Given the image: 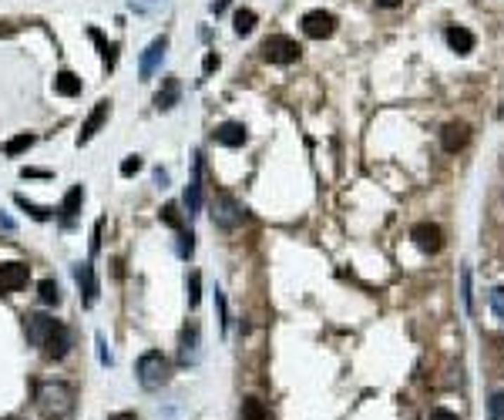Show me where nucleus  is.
I'll list each match as a JSON object with an SVG mask.
<instances>
[{"label": "nucleus", "mask_w": 504, "mask_h": 420, "mask_svg": "<svg viewBox=\"0 0 504 420\" xmlns=\"http://www.w3.org/2000/svg\"><path fill=\"white\" fill-rule=\"evenodd\" d=\"M34 404L37 410L51 420H64L71 410H75V390L61 383V380H47V383H37V393H34Z\"/></svg>", "instance_id": "obj_1"}, {"label": "nucleus", "mask_w": 504, "mask_h": 420, "mask_svg": "<svg viewBox=\"0 0 504 420\" xmlns=\"http://www.w3.org/2000/svg\"><path fill=\"white\" fill-rule=\"evenodd\" d=\"M135 374H138V383H141L145 390H162L168 383V376H172V367H168V360L158 350H148V353H141Z\"/></svg>", "instance_id": "obj_2"}, {"label": "nucleus", "mask_w": 504, "mask_h": 420, "mask_svg": "<svg viewBox=\"0 0 504 420\" xmlns=\"http://www.w3.org/2000/svg\"><path fill=\"white\" fill-rule=\"evenodd\" d=\"M299 51L303 47L286 34H273V37L262 41V58L273 61V64H292V61H299Z\"/></svg>", "instance_id": "obj_3"}, {"label": "nucleus", "mask_w": 504, "mask_h": 420, "mask_svg": "<svg viewBox=\"0 0 504 420\" xmlns=\"http://www.w3.org/2000/svg\"><path fill=\"white\" fill-rule=\"evenodd\" d=\"M64 323L61 319H54V316H44V313H31L24 319V333H27V343L31 346H44L54 333L61 330Z\"/></svg>", "instance_id": "obj_4"}, {"label": "nucleus", "mask_w": 504, "mask_h": 420, "mask_svg": "<svg viewBox=\"0 0 504 420\" xmlns=\"http://www.w3.org/2000/svg\"><path fill=\"white\" fill-rule=\"evenodd\" d=\"M243 215H245L243 205H239L232 196H226V192H222V196H215V202H212V222L219 225V229L232 232L235 225L243 222Z\"/></svg>", "instance_id": "obj_5"}, {"label": "nucleus", "mask_w": 504, "mask_h": 420, "mask_svg": "<svg viewBox=\"0 0 504 420\" xmlns=\"http://www.w3.org/2000/svg\"><path fill=\"white\" fill-rule=\"evenodd\" d=\"M336 30V17L330 11H309L303 14V34L313 37V41H323V37H333Z\"/></svg>", "instance_id": "obj_6"}, {"label": "nucleus", "mask_w": 504, "mask_h": 420, "mask_svg": "<svg viewBox=\"0 0 504 420\" xmlns=\"http://www.w3.org/2000/svg\"><path fill=\"white\" fill-rule=\"evenodd\" d=\"M31 266L27 262H4L0 266V293H14L20 286H27Z\"/></svg>", "instance_id": "obj_7"}, {"label": "nucleus", "mask_w": 504, "mask_h": 420, "mask_svg": "<svg viewBox=\"0 0 504 420\" xmlns=\"http://www.w3.org/2000/svg\"><path fill=\"white\" fill-rule=\"evenodd\" d=\"M108 115H111V101H108V98H101V101L94 105V111L88 115V121L81 125V132H77V145H88V141L98 135V128L108 121Z\"/></svg>", "instance_id": "obj_8"}, {"label": "nucleus", "mask_w": 504, "mask_h": 420, "mask_svg": "<svg viewBox=\"0 0 504 420\" xmlns=\"http://www.w3.org/2000/svg\"><path fill=\"white\" fill-rule=\"evenodd\" d=\"M165 47H168V37L162 34V37H155L152 44L145 47V54H141V61H138V75L141 77H152L155 68L162 64V58H165Z\"/></svg>", "instance_id": "obj_9"}, {"label": "nucleus", "mask_w": 504, "mask_h": 420, "mask_svg": "<svg viewBox=\"0 0 504 420\" xmlns=\"http://www.w3.org/2000/svg\"><path fill=\"white\" fill-rule=\"evenodd\" d=\"M411 239L424 249V253H437L444 246V232H441V225H434V222H420V225H413V232H411Z\"/></svg>", "instance_id": "obj_10"}, {"label": "nucleus", "mask_w": 504, "mask_h": 420, "mask_svg": "<svg viewBox=\"0 0 504 420\" xmlns=\"http://www.w3.org/2000/svg\"><path fill=\"white\" fill-rule=\"evenodd\" d=\"M467 138H471V128H467L464 121H451L441 132V145H444V151H460L467 145Z\"/></svg>", "instance_id": "obj_11"}, {"label": "nucleus", "mask_w": 504, "mask_h": 420, "mask_svg": "<svg viewBox=\"0 0 504 420\" xmlns=\"http://www.w3.org/2000/svg\"><path fill=\"white\" fill-rule=\"evenodd\" d=\"M179 360H182V363H199V323H188V326L182 330Z\"/></svg>", "instance_id": "obj_12"}, {"label": "nucleus", "mask_w": 504, "mask_h": 420, "mask_svg": "<svg viewBox=\"0 0 504 420\" xmlns=\"http://www.w3.org/2000/svg\"><path fill=\"white\" fill-rule=\"evenodd\" d=\"M71 343H75V336H71V330L67 326H61V330L54 333L51 340L44 343V353L51 357V360H61V357H67L71 353Z\"/></svg>", "instance_id": "obj_13"}, {"label": "nucleus", "mask_w": 504, "mask_h": 420, "mask_svg": "<svg viewBox=\"0 0 504 420\" xmlns=\"http://www.w3.org/2000/svg\"><path fill=\"white\" fill-rule=\"evenodd\" d=\"M215 141L226 145V148H239V145L245 141V128L239 125V121H226V125L215 128Z\"/></svg>", "instance_id": "obj_14"}, {"label": "nucleus", "mask_w": 504, "mask_h": 420, "mask_svg": "<svg viewBox=\"0 0 504 420\" xmlns=\"http://www.w3.org/2000/svg\"><path fill=\"white\" fill-rule=\"evenodd\" d=\"M179 94H182L179 77H165V84H162V88H158V94H155V108H158V111L175 108V105H179Z\"/></svg>", "instance_id": "obj_15"}, {"label": "nucleus", "mask_w": 504, "mask_h": 420, "mask_svg": "<svg viewBox=\"0 0 504 420\" xmlns=\"http://www.w3.org/2000/svg\"><path fill=\"white\" fill-rule=\"evenodd\" d=\"M75 279L84 286V303H88V306H94V300H98V279H94V266H91V262H81V266H75Z\"/></svg>", "instance_id": "obj_16"}, {"label": "nucleus", "mask_w": 504, "mask_h": 420, "mask_svg": "<svg viewBox=\"0 0 504 420\" xmlns=\"http://www.w3.org/2000/svg\"><path fill=\"white\" fill-rule=\"evenodd\" d=\"M81 88H84V84H81V77H77L75 71H58V75H54V91H58V94H64V98H75V94H81Z\"/></svg>", "instance_id": "obj_17"}, {"label": "nucleus", "mask_w": 504, "mask_h": 420, "mask_svg": "<svg viewBox=\"0 0 504 420\" xmlns=\"http://www.w3.org/2000/svg\"><path fill=\"white\" fill-rule=\"evenodd\" d=\"M447 44L458 54H471L474 51V34L467 27H447Z\"/></svg>", "instance_id": "obj_18"}, {"label": "nucleus", "mask_w": 504, "mask_h": 420, "mask_svg": "<svg viewBox=\"0 0 504 420\" xmlns=\"http://www.w3.org/2000/svg\"><path fill=\"white\" fill-rule=\"evenodd\" d=\"M185 209H188V215H199V209H202V182H199V165H195V179L188 182V189H185Z\"/></svg>", "instance_id": "obj_19"}, {"label": "nucleus", "mask_w": 504, "mask_h": 420, "mask_svg": "<svg viewBox=\"0 0 504 420\" xmlns=\"http://www.w3.org/2000/svg\"><path fill=\"white\" fill-rule=\"evenodd\" d=\"M81 202H84V189L81 185H75L67 196H64V202H61V215H64V222H71L77 212H81Z\"/></svg>", "instance_id": "obj_20"}, {"label": "nucleus", "mask_w": 504, "mask_h": 420, "mask_svg": "<svg viewBox=\"0 0 504 420\" xmlns=\"http://www.w3.org/2000/svg\"><path fill=\"white\" fill-rule=\"evenodd\" d=\"M31 145H34V135H27V132H24V135L11 138V141L4 145V155H11V158H14V155H24V151L31 148Z\"/></svg>", "instance_id": "obj_21"}, {"label": "nucleus", "mask_w": 504, "mask_h": 420, "mask_svg": "<svg viewBox=\"0 0 504 420\" xmlns=\"http://www.w3.org/2000/svg\"><path fill=\"white\" fill-rule=\"evenodd\" d=\"M243 417H245V420H269V414H266L262 400L249 397V400H243Z\"/></svg>", "instance_id": "obj_22"}, {"label": "nucleus", "mask_w": 504, "mask_h": 420, "mask_svg": "<svg viewBox=\"0 0 504 420\" xmlns=\"http://www.w3.org/2000/svg\"><path fill=\"white\" fill-rule=\"evenodd\" d=\"M252 27H256V11L249 7L235 11V34H252Z\"/></svg>", "instance_id": "obj_23"}, {"label": "nucleus", "mask_w": 504, "mask_h": 420, "mask_svg": "<svg viewBox=\"0 0 504 420\" xmlns=\"http://www.w3.org/2000/svg\"><path fill=\"white\" fill-rule=\"evenodd\" d=\"M14 202H17V205H20L24 212H27L31 219H37V222H47V219H51V209H41V205H34V202H27L24 196H14Z\"/></svg>", "instance_id": "obj_24"}, {"label": "nucleus", "mask_w": 504, "mask_h": 420, "mask_svg": "<svg viewBox=\"0 0 504 420\" xmlns=\"http://www.w3.org/2000/svg\"><path fill=\"white\" fill-rule=\"evenodd\" d=\"M37 289H41V303H47V306H58V303H61V289H58L54 279H44Z\"/></svg>", "instance_id": "obj_25"}, {"label": "nucleus", "mask_w": 504, "mask_h": 420, "mask_svg": "<svg viewBox=\"0 0 504 420\" xmlns=\"http://www.w3.org/2000/svg\"><path fill=\"white\" fill-rule=\"evenodd\" d=\"M162 222H165V225H172V229H179V232H182L185 219H182V212H179V205H175V202H168V205H162Z\"/></svg>", "instance_id": "obj_26"}, {"label": "nucleus", "mask_w": 504, "mask_h": 420, "mask_svg": "<svg viewBox=\"0 0 504 420\" xmlns=\"http://www.w3.org/2000/svg\"><path fill=\"white\" fill-rule=\"evenodd\" d=\"M91 41L98 44V51H101V58H105L108 64H115V44H108V41L101 37V34H98V30H91Z\"/></svg>", "instance_id": "obj_27"}, {"label": "nucleus", "mask_w": 504, "mask_h": 420, "mask_svg": "<svg viewBox=\"0 0 504 420\" xmlns=\"http://www.w3.org/2000/svg\"><path fill=\"white\" fill-rule=\"evenodd\" d=\"M202 289V276L199 272H192V276H188V306H192V310H195V306H199V293Z\"/></svg>", "instance_id": "obj_28"}, {"label": "nucleus", "mask_w": 504, "mask_h": 420, "mask_svg": "<svg viewBox=\"0 0 504 420\" xmlns=\"http://www.w3.org/2000/svg\"><path fill=\"white\" fill-rule=\"evenodd\" d=\"M488 414H491V420H504V390H501V393H494V397H491V404H488Z\"/></svg>", "instance_id": "obj_29"}, {"label": "nucleus", "mask_w": 504, "mask_h": 420, "mask_svg": "<svg viewBox=\"0 0 504 420\" xmlns=\"http://www.w3.org/2000/svg\"><path fill=\"white\" fill-rule=\"evenodd\" d=\"M192 253H195V236H192V232H182V236H179V255L188 259Z\"/></svg>", "instance_id": "obj_30"}, {"label": "nucleus", "mask_w": 504, "mask_h": 420, "mask_svg": "<svg viewBox=\"0 0 504 420\" xmlns=\"http://www.w3.org/2000/svg\"><path fill=\"white\" fill-rule=\"evenodd\" d=\"M135 172H141V158H138V155H128V158L122 162V175L124 179H131Z\"/></svg>", "instance_id": "obj_31"}, {"label": "nucleus", "mask_w": 504, "mask_h": 420, "mask_svg": "<svg viewBox=\"0 0 504 420\" xmlns=\"http://www.w3.org/2000/svg\"><path fill=\"white\" fill-rule=\"evenodd\" d=\"M491 310H494V316L504 319V286H498V289L491 293Z\"/></svg>", "instance_id": "obj_32"}, {"label": "nucleus", "mask_w": 504, "mask_h": 420, "mask_svg": "<svg viewBox=\"0 0 504 420\" xmlns=\"http://www.w3.org/2000/svg\"><path fill=\"white\" fill-rule=\"evenodd\" d=\"M101 229H105V222L98 219V222H94V232H91V255H98V249H101Z\"/></svg>", "instance_id": "obj_33"}, {"label": "nucleus", "mask_w": 504, "mask_h": 420, "mask_svg": "<svg viewBox=\"0 0 504 420\" xmlns=\"http://www.w3.org/2000/svg\"><path fill=\"white\" fill-rule=\"evenodd\" d=\"M430 420H460V417L451 414V410H444V407H437V410H430Z\"/></svg>", "instance_id": "obj_34"}, {"label": "nucleus", "mask_w": 504, "mask_h": 420, "mask_svg": "<svg viewBox=\"0 0 504 420\" xmlns=\"http://www.w3.org/2000/svg\"><path fill=\"white\" fill-rule=\"evenodd\" d=\"M98 357H101L105 367H111V353H108V346H105V336H98Z\"/></svg>", "instance_id": "obj_35"}, {"label": "nucleus", "mask_w": 504, "mask_h": 420, "mask_svg": "<svg viewBox=\"0 0 504 420\" xmlns=\"http://www.w3.org/2000/svg\"><path fill=\"white\" fill-rule=\"evenodd\" d=\"M20 175H24V179H47L51 172H44V168H24Z\"/></svg>", "instance_id": "obj_36"}, {"label": "nucleus", "mask_w": 504, "mask_h": 420, "mask_svg": "<svg viewBox=\"0 0 504 420\" xmlns=\"http://www.w3.org/2000/svg\"><path fill=\"white\" fill-rule=\"evenodd\" d=\"M464 306L471 310V272L464 269Z\"/></svg>", "instance_id": "obj_37"}, {"label": "nucleus", "mask_w": 504, "mask_h": 420, "mask_svg": "<svg viewBox=\"0 0 504 420\" xmlns=\"http://www.w3.org/2000/svg\"><path fill=\"white\" fill-rule=\"evenodd\" d=\"M202 68H205V75H209V71H215V68H219V58H215V54H209V58H205V64H202Z\"/></svg>", "instance_id": "obj_38"}, {"label": "nucleus", "mask_w": 504, "mask_h": 420, "mask_svg": "<svg viewBox=\"0 0 504 420\" xmlns=\"http://www.w3.org/2000/svg\"><path fill=\"white\" fill-rule=\"evenodd\" d=\"M108 420H138L135 414H131V410H122V414H111V417Z\"/></svg>", "instance_id": "obj_39"}, {"label": "nucleus", "mask_w": 504, "mask_h": 420, "mask_svg": "<svg viewBox=\"0 0 504 420\" xmlns=\"http://www.w3.org/2000/svg\"><path fill=\"white\" fill-rule=\"evenodd\" d=\"M155 182H158V185L165 189V182H168V172H162V168H158V172H155Z\"/></svg>", "instance_id": "obj_40"}, {"label": "nucleus", "mask_w": 504, "mask_h": 420, "mask_svg": "<svg viewBox=\"0 0 504 420\" xmlns=\"http://www.w3.org/2000/svg\"><path fill=\"white\" fill-rule=\"evenodd\" d=\"M226 4H229V0H212V11L215 14H222V11H226Z\"/></svg>", "instance_id": "obj_41"}, {"label": "nucleus", "mask_w": 504, "mask_h": 420, "mask_svg": "<svg viewBox=\"0 0 504 420\" xmlns=\"http://www.w3.org/2000/svg\"><path fill=\"white\" fill-rule=\"evenodd\" d=\"M380 7H397V4H403V0H377Z\"/></svg>", "instance_id": "obj_42"}, {"label": "nucleus", "mask_w": 504, "mask_h": 420, "mask_svg": "<svg viewBox=\"0 0 504 420\" xmlns=\"http://www.w3.org/2000/svg\"><path fill=\"white\" fill-rule=\"evenodd\" d=\"M0 225H4V229H14V222H11L7 215H0Z\"/></svg>", "instance_id": "obj_43"}]
</instances>
